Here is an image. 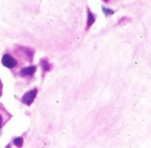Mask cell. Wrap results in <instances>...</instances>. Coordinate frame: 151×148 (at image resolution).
Instances as JSON below:
<instances>
[{"label":"cell","mask_w":151,"mask_h":148,"mask_svg":"<svg viewBox=\"0 0 151 148\" xmlns=\"http://www.w3.org/2000/svg\"><path fill=\"white\" fill-rule=\"evenodd\" d=\"M37 93H38V90L36 88H32V90H30L29 92L25 93V94L23 95L22 99H21L22 103L24 105H27V106H31V105L33 104L34 100L36 99Z\"/></svg>","instance_id":"6da1fadb"},{"label":"cell","mask_w":151,"mask_h":148,"mask_svg":"<svg viewBox=\"0 0 151 148\" xmlns=\"http://www.w3.org/2000/svg\"><path fill=\"white\" fill-rule=\"evenodd\" d=\"M17 52L22 55L28 62H32L34 58V55H35V50L28 47V46H19L18 50H17Z\"/></svg>","instance_id":"7a4b0ae2"},{"label":"cell","mask_w":151,"mask_h":148,"mask_svg":"<svg viewBox=\"0 0 151 148\" xmlns=\"http://www.w3.org/2000/svg\"><path fill=\"white\" fill-rule=\"evenodd\" d=\"M36 70H37V66H35V65H31V66L24 67V68L21 69L20 72H19V75H20L21 77L30 78V77H33L34 76Z\"/></svg>","instance_id":"277c9868"},{"label":"cell","mask_w":151,"mask_h":148,"mask_svg":"<svg viewBox=\"0 0 151 148\" xmlns=\"http://www.w3.org/2000/svg\"><path fill=\"white\" fill-rule=\"evenodd\" d=\"M2 124H3V118H2V115L0 113V129L2 128Z\"/></svg>","instance_id":"9c48e42d"},{"label":"cell","mask_w":151,"mask_h":148,"mask_svg":"<svg viewBox=\"0 0 151 148\" xmlns=\"http://www.w3.org/2000/svg\"><path fill=\"white\" fill-rule=\"evenodd\" d=\"M93 22H95V16H93V14L88 10V26H86V29H88L91 25L93 24Z\"/></svg>","instance_id":"52a82bcc"},{"label":"cell","mask_w":151,"mask_h":148,"mask_svg":"<svg viewBox=\"0 0 151 148\" xmlns=\"http://www.w3.org/2000/svg\"><path fill=\"white\" fill-rule=\"evenodd\" d=\"M1 63L4 67L8 69H14V67H17L18 65V61L9 54H4L2 56V59H1Z\"/></svg>","instance_id":"3957f363"},{"label":"cell","mask_w":151,"mask_h":148,"mask_svg":"<svg viewBox=\"0 0 151 148\" xmlns=\"http://www.w3.org/2000/svg\"><path fill=\"white\" fill-rule=\"evenodd\" d=\"M12 144L18 148H22L23 145H24V138L23 137H16L12 140Z\"/></svg>","instance_id":"8992f818"},{"label":"cell","mask_w":151,"mask_h":148,"mask_svg":"<svg viewBox=\"0 0 151 148\" xmlns=\"http://www.w3.org/2000/svg\"><path fill=\"white\" fill-rule=\"evenodd\" d=\"M39 64H40V67H41L42 75H43V76L45 75L47 72H50V71L52 70V64L48 62L46 58L41 59V60H40V62H39Z\"/></svg>","instance_id":"5b68a950"},{"label":"cell","mask_w":151,"mask_h":148,"mask_svg":"<svg viewBox=\"0 0 151 148\" xmlns=\"http://www.w3.org/2000/svg\"><path fill=\"white\" fill-rule=\"evenodd\" d=\"M2 88H3V84H2V81L0 79V97L2 96Z\"/></svg>","instance_id":"ba28073f"},{"label":"cell","mask_w":151,"mask_h":148,"mask_svg":"<svg viewBox=\"0 0 151 148\" xmlns=\"http://www.w3.org/2000/svg\"><path fill=\"white\" fill-rule=\"evenodd\" d=\"M12 143H9V144L6 145V147H5V148H12Z\"/></svg>","instance_id":"30bf717a"}]
</instances>
